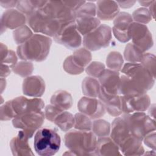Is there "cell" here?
<instances>
[{"label": "cell", "instance_id": "cell-21", "mask_svg": "<svg viewBox=\"0 0 156 156\" xmlns=\"http://www.w3.org/2000/svg\"><path fill=\"white\" fill-rule=\"evenodd\" d=\"M29 138L25 133L21 130L16 136L12 138L10 141V148L14 155H33L34 154L28 143Z\"/></svg>", "mask_w": 156, "mask_h": 156}, {"label": "cell", "instance_id": "cell-35", "mask_svg": "<svg viewBox=\"0 0 156 156\" xmlns=\"http://www.w3.org/2000/svg\"><path fill=\"white\" fill-rule=\"evenodd\" d=\"M132 17L135 23L143 24L148 23L152 19L149 10L146 8H139L135 10L133 12Z\"/></svg>", "mask_w": 156, "mask_h": 156}, {"label": "cell", "instance_id": "cell-4", "mask_svg": "<svg viewBox=\"0 0 156 156\" xmlns=\"http://www.w3.org/2000/svg\"><path fill=\"white\" fill-rule=\"evenodd\" d=\"M65 144L74 155H96L97 140L91 130H72L65 135Z\"/></svg>", "mask_w": 156, "mask_h": 156}, {"label": "cell", "instance_id": "cell-28", "mask_svg": "<svg viewBox=\"0 0 156 156\" xmlns=\"http://www.w3.org/2000/svg\"><path fill=\"white\" fill-rule=\"evenodd\" d=\"M46 1H17L16 8L26 16L41 7Z\"/></svg>", "mask_w": 156, "mask_h": 156}, {"label": "cell", "instance_id": "cell-10", "mask_svg": "<svg viewBox=\"0 0 156 156\" xmlns=\"http://www.w3.org/2000/svg\"><path fill=\"white\" fill-rule=\"evenodd\" d=\"M111 39V28L106 24H100L93 31L84 35L83 44L88 50L96 51L107 47Z\"/></svg>", "mask_w": 156, "mask_h": 156}, {"label": "cell", "instance_id": "cell-42", "mask_svg": "<svg viewBox=\"0 0 156 156\" xmlns=\"http://www.w3.org/2000/svg\"><path fill=\"white\" fill-rule=\"evenodd\" d=\"M144 144L147 145L149 147L152 148L155 150V131L153 132L152 133L151 132L147 134L144 137Z\"/></svg>", "mask_w": 156, "mask_h": 156}, {"label": "cell", "instance_id": "cell-32", "mask_svg": "<svg viewBox=\"0 0 156 156\" xmlns=\"http://www.w3.org/2000/svg\"><path fill=\"white\" fill-rule=\"evenodd\" d=\"M91 119L82 113H77L74 116V127L80 130H91L93 122Z\"/></svg>", "mask_w": 156, "mask_h": 156}, {"label": "cell", "instance_id": "cell-31", "mask_svg": "<svg viewBox=\"0 0 156 156\" xmlns=\"http://www.w3.org/2000/svg\"><path fill=\"white\" fill-rule=\"evenodd\" d=\"M91 129L93 133L99 137L108 136L110 132V125L105 120L98 119L93 122Z\"/></svg>", "mask_w": 156, "mask_h": 156}, {"label": "cell", "instance_id": "cell-23", "mask_svg": "<svg viewBox=\"0 0 156 156\" xmlns=\"http://www.w3.org/2000/svg\"><path fill=\"white\" fill-rule=\"evenodd\" d=\"M119 148L117 144L107 136L100 137L97 141L96 155H121Z\"/></svg>", "mask_w": 156, "mask_h": 156}, {"label": "cell", "instance_id": "cell-8", "mask_svg": "<svg viewBox=\"0 0 156 156\" xmlns=\"http://www.w3.org/2000/svg\"><path fill=\"white\" fill-rule=\"evenodd\" d=\"M125 118L130 133L140 140L148 133L155 131V120L143 112H136L122 115Z\"/></svg>", "mask_w": 156, "mask_h": 156}, {"label": "cell", "instance_id": "cell-45", "mask_svg": "<svg viewBox=\"0 0 156 156\" xmlns=\"http://www.w3.org/2000/svg\"><path fill=\"white\" fill-rule=\"evenodd\" d=\"M154 1H138V2L140 3V4L142 6H144V7H147V6H149L152 2H153Z\"/></svg>", "mask_w": 156, "mask_h": 156}, {"label": "cell", "instance_id": "cell-22", "mask_svg": "<svg viewBox=\"0 0 156 156\" xmlns=\"http://www.w3.org/2000/svg\"><path fill=\"white\" fill-rule=\"evenodd\" d=\"M98 97L110 115L118 116L122 113L121 108L120 96L108 94L100 90Z\"/></svg>", "mask_w": 156, "mask_h": 156}, {"label": "cell", "instance_id": "cell-16", "mask_svg": "<svg viewBox=\"0 0 156 156\" xmlns=\"http://www.w3.org/2000/svg\"><path fill=\"white\" fill-rule=\"evenodd\" d=\"M77 108L82 113L91 119L99 118L105 113V108L102 102L95 98L82 97L77 104Z\"/></svg>", "mask_w": 156, "mask_h": 156}, {"label": "cell", "instance_id": "cell-13", "mask_svg": "<svg viewBox=\"0 0 156 156\" xmlns=\"http://www.w3.org/2000/svg\"><path fill=\"white\" fill-rule=\"evenodd\" d=\"M121 108L125 114L144 112L150 105V98L146 93L140 95H122L120 96Z\"/></svg>", "mask_w": 156, "mask_h": 156}, {"label": "cell", "instance_id": "cell-6", "mask_svg": "<svg viewBox=\"0 0 156 156\" xmlns=\"http://www.w3.org/2000/svg\"><path fill=\"white\" fill-rule=\"evenodd\" d=\"M60 135L52 129H40L34 136V148L37 154L41 156L55 154L60 149Z\"/></svg>", "mask_w": 156, "mask_h": 156}, {"label": "cell", "instance_id": "cell-44", "mask_svg": "<svg viewBox=\"0 0 156 156\" xmlns=\"http://www.w3.org/2000/svg\"><path fill=\"white\" fill-rule=\"evenodd\" d=\"M118 5L122 8H129L135 3L136 1H116Z\"/></svg>", "mask_w": 156, "mask_h": 156}, {"label": "cell", "instance_id": "cell-37", "mask_svg": "<svg viewBox=\"0 0 156 156\" xmlns=\"http://www.w3.org/2000/svg\"><path fill=\"white\" fill-rule=\"evenodd\" d=\"M96 14V6L94 4L86 2L76 12V18L94 16Z\"/></svg>", "mask_w": 156, "mask_h": 156}, {"label": "cell", "instance_id": "cell-11", "mask_svg": "<svg viewBox=\"0 0 156 156\" xmlns=\"http://www.w3.org/2000/svg\"><path fill=\"white\" fill-rule=\"evenodd\" d=\"M54 40L68 49H76L82 43V38L78 32L75 21L63 26L54 37Z\"/></svg>", "mask_w": 156, "mask_h": 156}, {"label": "cell", "instance_id": "cell-33", "mask_svg": "<svg viewBox=\"0 0 156 156\" xmlns=\"http://www.w3.org/2000/svg\"><path fill=\"white\" fill-rule=\"evenodd\" d=\"M106 63L108 68L112 70L118 71L122 68L123 63L122 57L118 52H111L107 57Z\"/></svg>", "mask_w": 156, "mask_h": 156}, {"label": "cell", "instance_id": "cell-1", "mask_svg": "<svg viewBox=\"0 0 156 156\" xmlns=\"http://www.w3.org/2000/svg\"><path fill=\"white\" fill-rule=\"evenodd\" d=\"M119 93L122 95H140L152 88L155 78L141 63H126L121 69Z\"/></svg>", "mask_w": 156, "mask_h": 156}, {"label": "cell", "instance_id": "cell-7", "mask_svg": "<svg viewBox=\"0 0 156 156\" xmlns=\"http://www.w3.org/2000/svg\"><path fill=\"white\" fill-rule=\"evenodd\" d=\"M27 21L34 32L53 37L63 26L66 25L51 17L40 9L28 15Z\"/></svg>", "mask_w": 156, "mask_h": 156}, {"label": "cell", "instance_id": "cell-34", "mask_svg": "<svg viewBox=\"0 0 156 156\" xmlns=\"http://www.w3.org/2000/svg\"><path fill=\"white\" fill-rule=\"evenodd\" d=\"M33 35L32 32L27 26H22L13 32V38L19 45L27 41Z\"/></svg>", "mask_w": 156, "mask_h": 156}, {"label": "cell", "instance_id": "cell-36", "mask_svg": "<svg viewBox=\"0 0 156 156\" xmlns=\"http://www.w3.org/2000/svg\"><path fill=\"white\" fill-rule=\"evenodd\" d=\"M33 69V64L31 62L24 61L16 63L13 68V71L16 74L21 77H26L32 74Z\"/></svg>", "mask_w": 156, "mask_h": 156}, {"label": "cell", "instance_id": "cell-15", "mask_svg": "<svg viewBox=\"0 0 156 156\" xmlns=\"http://www.w3.org/2000/svg\"><path fill=\"white\" fill-rule=\"evenodd\" d=\"M100 90L110 95L119 94L120 77L118 71L104 69L99 76Z\"/></svg>", "mask_w": 156, "mask_h": 156}, {"label": "cell", "instance_id": "cell-27", "mask_svg": "<svg viewBox=\"0 0 156 156\" xmlns=\"http://www.w3.org/2000/svg\"><path fill=\"white\" fill-rule=\"evenodd\" d=\"M62 131L67 132L74 125V116L66 111L59 113L53 121Z\"/></svg>", "mask_w": 156, "mask_h": 156}, {"label": "cell", "instance_id": "cell-40", "mask_svg": "<svg viewBox=\"0 0 156 156\" xmlns=\"http://www.w3.org/2000/svg\"><path fill=\"white\" fill-rule=\"evenodd\" d=\"M104 69L105 66L103 63L99 62H93L86 68L85 71L87 74L96 78L99 77Z\"/></svg>", "mask_w": 156, "mask_h": 156}, {"label": "cell", "instance_id": "cell-3", "mask_svg": "<svg viewBox=\"0 0 156 156\" xmlns=\"http://www.w3.org/2000/svg\"><path fill=\"white\" fill-rule=\"evenodd\" d=\"M51 43L52 40L49 37L41 34H34L18 46L17 55L25 61H43L48 55Z\"/></svg>", "mask_w": 156, "mask_h": 156}, {"label": "cell", "instance_id": "cell-12", "mask_svg": "<svg viewBox=\"0 0 156 156\" xmlns=\"http://www.w3.org/2000/svg\"><path fill=\"white\" fill-rule=\"evenodd\" d=\"M130 34L132 43L144 52L152 46V35L146 25L133 22L130 27Z\"/></svg>", "mask_w": 156, "mask_h": 156}, {"label": "cell", "instance_id": "cell-5", "mask_svg": "<svg viewBox=\"0 0 156 156\" xmlns=\"http://www.w3.org/2000/svg\"><path fill=\"white\" fill-rule=\"evenodd\" d=\"M44 106V102L40 98L17 97L6 102L1 107V120L7 121L19 115L32 112H41Z\"/></svg>", "mask_w": 156, "mask_h": 156}, {"label": "cell", "instance_id": "cell-43", "mask_svg": "<svg viewBox=\"0 0 156 156\" xmlns=\"http://www.w3.org/2000/svg\"><path fill=\"white\" fill-rule=\"evenodd\" d=\"M17 1H1L0 4L4 8L13 7L16 5Z\"/></svg>", "mask_w": 156, "mask_h": 156}, {"label": "cell", "instance_id": "cell-9", "mask_svg": "<svg viewBox=\"0 0 156 156\" xmlns=\"http://www.w3.org/2000/svg\"><path fill=\"white\" fill-rule=\"evenodd\" d=\"M44 117V113L42 111L26 113L15 117L12 124L14 127L22 129L27 136L30 138L34 132L42 126Z\"/></svg>", "mask_w": 156, "mask_h": 156}, {"label": "cell", "instance_id": "cell-24", "mask_svg": "<svg viewBox=\"0 0 156 156\" xmlns=\"http://www.w3.org/2000/svg\"><path fill=\"white\" fill-rule=\"evenodd\" d=\"M75 23L78 32L83 36L93 31L101 24L100 20L94 16L76 18Z\"/></svg>", "mask_w": 156, "mask_h": 156}, {"label": "cell", "instance_id": "cell-26", "mask_svg": "<svg viewBox=\"0 0 156 156\" xmlns=\"http://www.w3.org/2000/svg\"><path fill=\"white\" fill-rule=\"evenodd\" d=\"M100 87L99 82L94 77H87L82 81V92L88 97H98L100 91Z\"/></svg>", "mask_w": 156, "mask_h": 156}, {"label": "cell", "instance_id": "cell-25", "mask_svg": "<svg viewBox=\"0 0 156 156\" xmlns=\"http://www.w3.org/2000/svg\"><path fill=\"white\" fill-rule=\"evenodd\" d=\"M51 103L57 108L62 110H65L70 108L72 106L73 98L69 92L64 90H59L52 96Z\"/></svg>", "mask_w": 156, "mask_h": 156}, {"label": "cell", "instance_id": "cell-17", "mask_svg": "<svg viewBox=\"0 0 156 156\" xmlns=\"http://www.w3.org/2000/svg\"><path fill=\"white\" fill-rule=\"evenodd\" d=\"M45 90L43 79L38 76L26 77L23 83V93L29 96L38 98L43 95Z\"/></svg>", "mask_w": 156, "mask_h": 156}, {"label": "cell", "instance_id": "cell-20", "mask_svg": "<svg viewBox=\"0 0 156 156\" xmlns=\"http://www.w3.org/2000/svg\"><path fill=\"white\" fill-rule=\"evenodd\" d=\"M17 62L15 53L9 50L5 45L1 43V77H7L10 74Z\"/></svg>", "mask_w": 156, "mask_h": 156}, {"label": "cell", "instance_id": "cell-2", "mask_svg": "<svg viewBox=\"0 0 156 156\" xmlns=\"http://www.w3.org/2000/svg\"><path fill=\"white\" fill-rule=\"evenodd\" d=\"M110 137L124 155L143 154L144 151L141 145L142 141L130 133L127 122L122 115L116 118L113 121Z\"/></svg>", "mask_w": 156, "mask_h": 156}, {"label": "cell", "instance_id": "cell-39", "mask_svg": "<svg viewBox=\"0 0 156 156\" xmlns=\"http://www.w3.org/2000/svg\"><path fill=\"white\" fill-rule=\"evenodd\" d=\"M63 69L70 74H79L83 71L84 68L79 66L73 61L71 55L68 57L63 63Z\"/></svg>", "mask_w": 156, "mask_h": 156}, {"label": "cell", "instance_id": "cell-38", "mask_svg": "<svg viewBox=\"0 0 156 156\" xmlns=\"http://www.w3.org/2000/svg\"><path fill=\"white\" fill-rule=\"evenodd\" d=\"M141 65L146 68L152 76L155 77V57L150 53H144L141 61Z\"/></svg>", "mask_w": 156, "mask_h": 156}, {"label": "cell", "instance_id": "cell-41", "mask_svg": "<svg viewBox=\"0 0 156 156\" xmlns=\"http://www.w3.org/2000/svg\"><path fill=\"white\" fill-rule=\"evenodd\" d=\"M62 111H64V110H62L51 104V105H48L45 107L44 113L45 118L51 122H53L54 119L57 116V115Z\"/></svg>", "mask_w": 156, "mask_h": 156}, {"label": "cell", "instance_id": "cell-29", "mask_svg": "<svg viewBox=\"0 0 156 156\" xmlns=\"http://www.w3.org/2000/svg\"><path fill=\"white\" fill-rule=\"evenodd\" d=\"M144 52L133 44L129 43L125 48L124 55L126 61L129 63L141 62Z\"/></svg>", "mask_w": 156, "mask_h": 156}, {"label": "cell", "instance_id": "cell-18", "mask_svg": "<svg viewBox=\"0 0 156 156\" xmlns=\"http://www.w3.org/2000/svg\"><path fill=\"white\" fill-rule=\"evenodd\" d=\"M26 20L25 15L19 10L8 9L3 13L1 16V27L4 26L5 29H18L24 26L26 23Z\"/></svg>", "mask_w": 156, "mask_h": 156}, {"label": "cell", "instance_id": "cell-14", "mask_svg": "<svg viewBox=\"0 0 156 156\" xmlns=\"http://www.w3.org/2000/svg\"><path fill=\"white\" fill-rule=\"evenodd\" d=\"M133 23L132 15L127 12H121L115 17L112 29L115 37L121 42L126 43L130 40V27Z\"/></svg>", "mask_w": 156, "mask_h": 156}, {"label": "cell", "instance_id": "cell-30", "mask_svg": "<svg viewBox=\"0 0 156 156\" xmlns=\"http://www.w3.org/2000/svg\"><path fill=\"white\" fill-rule=\"evenodd\" d=\"M71 57L75 63L83 68L89 63L91 59V53L86 48L77 49Z\"/></svg>", "mask_w": 156, "mask_h": 156}, {"label": "cell", "instance_id": "cell-19", "mask_svg": "<svg viewBox=\"0 0 156 156\" xmlns=\"http://www.w3.org/2000/svg\"><path fill=\"white\" fill-rule=\"evenodd\" d=\"M96 5V14L99 20H111L119 13V8L116 1H99Z\"/></svg>", "mask_w": 156, "mask_h": 156}]
</instances>
